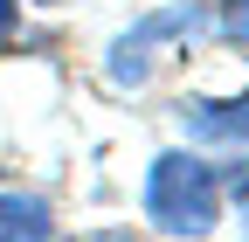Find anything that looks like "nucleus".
Masks as SVG:
<instances>
[{"label":"nucleus","instance_id":"6","mask_svg":"<svg viewBox=\"0 0 249 242\" xmlns=\"http://www.w3.org/2000/svg\"><path fill=\"white\" fill-rule=\"evenodd\" d=\"M229 35L249 42V0H235V7H229Z\"/></svg>","mask_w":249,"mask_h":242},{"label":"nucleus","instance_id":"8","mask_svg":"<svg viewBox=\"0 0 249 242\" xmlns=\"http://www.w3.org/2000/svg\"><path fill=\"white\" fill-rule=\"evenodd\" d=\"M35 7H62V0H35Z\"/></svg>","mask_w":249,"mask_h":242},{"label":"nucleus","instance_id":"3","mask_svg":"<svg viewBox=\"0 0 249 242\" xmlns=\"http://www.w3.org/2000/svg\"><path fill=\"white\" fill-rule=\"evenodd\" d=\"M180 21H187V14H152L139 35H124V42H118V55H111V83H139V76H145V49L160 42V35H173Z\"/></svg>","mask_w":249,"mask_h":242},{"label":"nucleus","instance_id":"5","mask_svg":"<svg viewBox=\"0 0 249 242\" xmlns=\"http://www.w3.org/2000/svg\"><path fill=\"white\" fill-rule=\"evenodd\" d=\"M229 194H235L242 222H249V159H235V166H229Z\"/></svg>","mask_w":249,"mask_h":242},{"label":"nucleus","instance_id":"7","mask_svg":"<svg viewBox=\"0 0 249 242\" xmlns=\"http://www.w3.org/2000/svg\"><path fill=\"white\" fill-rule=\"evenodd\" d=\"M14 35V0H0V42Z\"/></svg>","mask_w":249,"mask_h":242},{"label":"nucleus","instance_id":"1","mask_svg":"<svg viewBox=\"0 0 249 242\" xmlns=\"http://www.w3.org/2000/svg\"><path fill=\"white\" fill-rule=\"evenodd\" d=\"M145 222L166 235H208L222 222V173L201 153H160L145 173Z\"/></svg>","mask_w":249,"mask_h":242},{"label":"nucleus","instance_id":"2","mask_svg":"<svg viewBox=\"0 0 249 242\" xmlns=\"http://www.w3.org/2000/svg\"><path fill=\"white\" fill-rule=\"evenodd\" d=\"M180 118L194 138H222V145L249 138V97H194V104H180Z\"/></svg>","mask_w":249,"mask_h":242},{"label":"nucleus","instance_id":"4","mask_svg":"<svg viewBox=\"0 0 249 242\" xmlns=\"http://www.w3.org/2000/svg\"><path fill=\"white\" fill-rule=\"evenodd\" d=\"M14 235H28V242L55 235V215L42 194H0V242H14Z\"/></svg>","mask_w":249,"mask_h":242}]
</instances>
